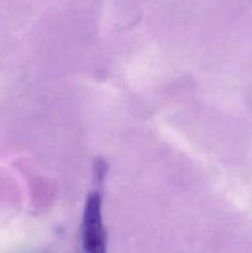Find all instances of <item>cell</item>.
I'll return each instance as SVG.
<instances>
[{
    "label": "cell",
    "instance_id": "obj_1",
    "mask_svg": "<svg viewBox=\"0 0 252 253\" xmlns=\"http://www.w3.org/2000/svg\"><path fill=\"white\" fill-rule=\"evenodd\" d=\"M106 175V165L104 161H96L94 166L95 188L90 190L85 199L82 217L81 237L83 253H106L108 235L103 221V190Z\"/></svg>",
    "mask_w": 252,
    "mask_h": 253
}]
</instances>
